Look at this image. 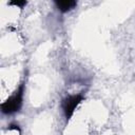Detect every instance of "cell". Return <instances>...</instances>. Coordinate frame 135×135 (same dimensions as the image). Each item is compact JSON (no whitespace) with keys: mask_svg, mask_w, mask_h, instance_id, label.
<instances>
[{"mask_svg":"<svg viewBox=\"0 0 135 135\" xmlns=\"http://www.w3.org/2000/svg\"><path fill=\"white\" fill-rule=\"evenodd\" d=\"M26 81L27 78L24 77L20 84L15 89V91L0 104L1 113L4 115H14L19 113L23 105L24 93L26 90Z\"/></svg>","mask_w":135,"mask_h":135,"instance_id":"6da1fadb","label":"cell"},{"mask_svg":"<svg viewBox=\"0 0 135 135\" xmlns=\"http://www.w3.org/2000/svg\"><path fill=\"white\" fill-rule=\"evenodd\" d=\"M85 100V96L81 93L77 94H68L60 100V108L62 111V114L64 116L65 122L69 123V121L72 119L75 111L79 107V104Z\"/></svg>","mask_w":135,"mask_h":135,"instance_id":"7a4b0ae2","label":"cell"},{"mask_svg":"<svg viewBox=\"0 0 135 135\" xmlns=\"http://www.w3.org/2000/svg\"><path fill=\"white\" fill-rule=\"evenodd\" d=\"M53 3L61 14H66L75 9L77 6L76 0H54Z\"/></svg>","mask_w":135,"mask_h":135,"instance_id":"3957f363","label":"cell"},{"mask_svg":"<svg viewBox=\"0 0 135 135\" xmlns=\"http://www.w3.org/2000/svg\"><path fill=\"white\" fill-rule=\"evenodd\" d=\"M7 4L11 5V6H17L20 9H23V7L26 6L27 1L26 0H13V1H9Z\"/></svg>","mask_w":135,"mask_h":135,"instance_id":"277c9868","label":"cell"},{"mask_svg":"<svg viewBox=\"0 0 135 135\" xmlns=\"http://www.w3.org/2000/svg\"><path fill=\"white\" fill-rule=\"evenodd\" d=\"M17 132H18V133H19V135H22V133H21V128H20V129H19V130H18V131H17Z\"/></svg>","mask_w":135,"mask_h":135,"instance_id":"5b68a950","label":"cell"}]
</instances>
